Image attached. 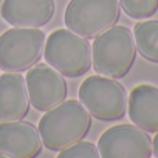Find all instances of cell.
Returning a JSON list of instances; mask_svg holds the SVG:
<instances>
[{"label": "cell", "mask_w": 158, "mask_h": 158, "mask_svg": "<svg viewBox=\"0 0 158 158\" xmlns=\"http://www.w3.org/2000/svg\"><path fill=\"white\" fill-rule=\"evenodd\" d=\"M136 54L133 32L123 25H114L94 38L92 64L98 75L122 79L131 72Z\"/></svg>", "instance_id": "cell-2"}, {"label": "cell", "mask_w": 158, "mask_h": 158, "mask_svg": "<svg viewBox=\"0 0 158 158\" xmlns=\"http://www.w3.org/2000/svg\"><path fill=\"white\" fill-rule=\"evenodd\" d=\"M92 128V115L78 100H64L39 121L42 143L50 151H61L83 140Z\"/></svg>", "instance_id": "cell-1"}, {"label": "cell", "mask_w": 158, "mask_h": 158, "mask_svg": "<svg viewBox=\"0 0 158 158\" xmlns=\"http://www.w3.org/2000/svg\"><path fill=\"white\" fill-rule=\"evenodd\" d=\"M29 107L25 78L19 72L0 75V122L24 119L29 112Z\"/></svg>", "instance_id": "cell-11"}, {"label": "cell", "mask_w": 158, "mask_h": 158, "mask_svg": "<svg viewBox=\"0 0 158 158\" xmlns=\"http://www.w3.org/2000/svg\"><path fill=\"white\" fill-rule=\"evenodd\" d=\"M43 54L49 65L68 78L82 77L92 67V46L86 38L71 29H57L50 33Z\"/></svg>", "instance_id": "cell-3"}, {"label": "cell", "mask_w": 158, "mask_h": 158, "mask_svg": "<svg viewBox=\"0 0 158 158\" xmlns=\"http://www.w3.org/2000/svg\"><path fill=\"white\" fill-rule=\"evenodd\" d=\"M119 4L133 19L151 18L158 11V0H119Z\"/></svg>", "instance_id": "cell-14"}, {"label": "cell", "mask_w": 158, "mask_h": 158, "mask_svg": "<svg viewBox=\"0 0 158 158\" xmlns=\"http://www.w3.org/2000/svg\"><path fill=\"white\" fill-rule=\"evenodd\" d=\"M54 0H3L0 14L13 27L40 28L53 19Z\"/></svg>", "instance_id": "cell-10"}, {"label": "cell", "mask_w": 158, "mask_h": 158, "mask_svg": "<svg viewBox=\"0 0 158 158\" xmlns=\"http://www.w3.org/2000/svg\"><path fill=\"white\" fill-rule=\"evenodd\" d=\"M153 156L158 158V132H156V137L153 139Z\"/></svg>", "instance_id": "cell-16"}, {"label": "cell", "mask_w": 158, "mask_h": 158, "mask_svg": "<svg viewBox=\"0 0 158 158\" xmlns=\"http://www.w3.org/2000/svg\"><path fill=\"white\" fill-rule=\"evenodd\" d=\"M46 35L39 28L15 27L0 36V69L22 72L39 63L43 56Z\"/></svg>", "instance_id": "cell-5"}, {"label": "cell", "mask_w": 158, "mask_h": 158, "mask_svg": "<svg viewBox=\"0 0 158 158\" xmlns=\"http://www.w3.org/2000/svg\"><path fill=\"white\" fill-rule=\"evenodd\" d=\"M119 18V0H71L64 14L67 28L86 39L117 25Z\"/></svg>", "instance_id": "cell-6"}, {"label": "cell", "mask_w": 158, "mask_h": 158, "mask_svg": "<svg viewBox=\"0 0 158 158\" xmlns=\"http://www.w3.org/2000/svg\"><path fill=\"white\" fill-rule=\"evenodd\" d=\"M3 157H4V156H3V154H0V158H3Z\"/></svg>", "instance_id": "cell-17"}, {"label": "cell", "mask_w": 158, "mask_h": 158, "mask_svg": "<svg viewBox=\"0 0 158 158\" xmlns=\"http://www.w3.org/2000/svg\"><path fill=\"white\" fill-rule=\"evenodd\" d=\"M29 101L38 111L46 112L67 98L68 85L63 74L49 64H35L25 77Z\"/></svg>", "instance_id": "cell-8"}, {"label": "cell", "mask_w": 158, "mask_h": 158, "mask_svg": "<svg viewBox=\"0 0 158 158\" xmlns=\"http://www.w3.org/2000/svg\"><path fill=\"white\" fill-rule=\"evenodd\" d=\"M39 129L31 122H0V154L8 158H33L42 153Z\"/></svg>", "instance_id": "cell-9"}, {"label": "cell", "mask_w": 158, "mask_h": 158, "mask_svg": "<svg viewBox=\"0 0 158 158\" xmlns=\"http://www.w3.org/2000/svg\"><path fill=\"white\" fill-rule=\"evenodd\" d=\"M100 151L90 142H78L60 151L58 158H98Z\"/></svg>", "instance_id": "cell-15"}, {"label": "cell", "mask_w": 158, "mask_h": 158, "mask_svg": "<svg viewBox=\"0 0 158 158\" xmlns=\"http://www.w3.org/2000/svg\"><path fill=\"white\" fill-rule=\"evenodd\" d=\"M79 100L93 118L112 122L125 117L129 96L117 79L93 75L82 82Z\"/></svg>", "instance_id": "cell-4"}, {"label": "cell", "mask_w": 158, "mask_h": 158, "mask_svg": "<svg viewBox=\"0 0 158 158\" xmlns=\"http://www.w3.org/2000/svg\"><path fill=\"white\" fill-rule=\"evenodd\" d=\"M133 36L140 56L158 64V19L137 22L133 28Z\"/></svg>", "instance_id": "cell-13"}, {"label": "cell", "mask_w": 158, "mask_h": 158, "mask_svg": "<svg viewBox=\"0 0 158 158\" xmlns=\"http://www.w3.org/2000/svg\"><path fill=\"white\" fill-rule=\"evenodd\" d=\"M2 3H3V0H0V6H2Z\"/></svg>", "instance_id": "cell-18"}, {"label": "cell", "mask_w": 158, "mask_h": 158, "mask_svg": "<svg viewBox=\"0 0 158 158\" xmlns=\"http://www.w3.org/2000/svg\"><path fill=\"white\" fill-rule=\"evenodd\" d=\"M128 114L143 131L158 132V87L147 83L133 87L128 100Z\"/></svg>", "instance_id": "cell-12"}, {"label": "cell", "mask_w": 158, "mask_h": 158, "mask_svg": "<svg viewBox=\"0 0 158 158\" xmlns=\"http://www.w3.org/2000/svg\"><path fill=\"white\" fill-rule=\"evenodd\" d=\"M97 148L103 158H150L153 139L136 125H115L98 139Z\"/></svg>", "instance_id": "cell-7"}]
</instances>
